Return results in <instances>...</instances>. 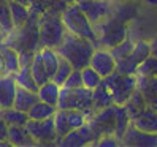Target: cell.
I'll list each match as a JSON object with an SVG mask.
<instances>
[{
  "label": "cell",
  "instance_id": "9c48e42d",
  "mask_svg": "<svg viewBox=\"0 0 157 147\" xmlns=\"http://www.w3.org/2000/svg\"><path fill=\"white\" fill-rule=\"evenodd\" d=\"M121 145L127 147H157V133H147L140 128L128 125L125 134L121 139Z\"/></svg>",
  "mask_w": 157,
  "mask_h": 147
},
{
  "label": "cell",
  "instance_id": "f6af8a7d",
  "mask_svg": "<svg viewBox=\"0 0 157 147\" xmlns=\"http://www.w3.org/2000/svg\"><path fill=\"white\" fill-rule=\"evenodd\" d=\"M63 2H65L67 5H70V3H75V2H76V0H63Z\"/></svg>",
  "mask_w": 157,
  "mask_h": 147
},
{
  "label": "cell",
  "instance_id": "f546056e",
  "mask_svg": "<svg viewBox=\"0 0 157 147\" xmlns=\"http://www.w3.org/2000/svg\"><path fill=\"white\" fill-rule=\"evenodd\" d=\"M133 46H135V40H132L130 36H127L124 41L113 46V48L109 49V52H111V56L114 57V60H119V59H124L127 56H130L132 51H133Z\"/></svg>",
  "mask_w": 157,
  "mask_h": 147
},
{
  "label": "cell",
  "instance_id": "1f68e13d",
  "mask_svg": "<svg viewBox=\"0 0 157 147\" xmlns=\"http://www.w3.org/2000/svg\"><path fill=\"white\" fill-rule=\"evenodd\" d=\"M81 78H82V86H84L86 89H90V90H94L101 82V79H103L94 68L89 67V65L81 70Z\"/></svg>",
  "mask_w": 157,
  "mask_h": 147
},
{
  "label": "cell",
  "instance_id": "5b68a950",
  "mask_svg": "<svg viewBox=\"0 0 157 147\" xmlns=\"http://www.w3.org/2000/svg\"><path fill=\"white\" fill-rule=\"evenodd\" d=\"M103 82L113 97L114 105H124L128 97L136 90V75H121L117 71H113L109 76L103 78Z\"/></svg>",
  "mask_w": 157,
  "mask_h": 147
},
{
  "label": "cell",
  "instance_id": "9a60e30c",
  "mask_svg": "<svg viewBox=\"0 0 157 147\" xmlns=\"http://www.w3.org/2000/svg\"><path fill=\"white\" fill-rule=\"evenodd\" d=\"M16 89H17V84H16L13 75L0 76V109L13 106Z\"/></svg>",
  "mask_w": 157,
  "mask_h": 147
},
{
  "label": "cell",
  "instance_id": "d4e9b609",
  "mask_svg": "<svg viewBox=\"0 0 157 147\" xmlns=\"http://www.w3.org/2000/svg\"><path fill=\"white\" fill-rule=\"evenodd\" d=\"M128 125H130V117H128L125 108L122 105H116V116H114V136L119 141L125 134Z\"/></svg>",
  "mask_w": 157,
  "mask_h": 147
},
{
  "label": "cell",
  "instance_id": "cb8c5ba5",
  "mask_svg": "<svg viewBox=\"0 0 157 147\" xmlns=\"http://www.w3.org/2000/svg\"><path fill=\"white\" fill-rule=\"evenodd\" d=\"M38 52H40V56H41L43 65H44L46 71H48V76L51 79L54 76V73H56L57 67H59V62H60L59 52L54 49V48H40Z\"/></svg>",
  "mask_w": 157,
  "mask_h": 147
},
{
  "label": "cell",
  "instance_id": "ac0fdd59",
  "mask_svg": "<svg viewBox=\"0 0 157 147\" xmlns=\"http://www.w3.org/2000/svg\"><path fill=\"white\" fill-rule=\"evenodd\" d=\"M36 101H38L36 92H32V90L24 89V87H17L16 89V95H14V101H13V108L27 112Z\"/></svg>",
  "mask_w": 157,
  "mask_h": 147
},
{
  "label": "cell",
  "instance_id": "ffe728a7",
  "mask_svg": "<svg viewBox=\"0 0 157 147\" xmlns=\"http://www.w3.org/2000/svg\"><path fill=\"white\" fill-rule=\"evenodd\" d=\"M59 94H60V86L56 84L52 79H49L48 82L38 86V90H36V95H38L40 101H44V103L52 105V106H57Z\"/></svg>",
  "mask_w": 157,
  "mask_h": 147
},
{
  "label": "cell",
  "instance_id": "277c9868",
  "mask_svg": "<svg viewBox=\"0 0 157 147\" xmlns=\"http://www.w3.org/2000/svg\"><path fill=\"white\" fill-rule=\"evenodd\" d=\"M57 109H78L82 111L86 119H90L94 116V108H92V90L86 89L84 86L70 89L62 86L59 94Z\"/></svg>",
  "mask_w": 157,
  "mask_h": 147
},
{
  "label": "cell",
  "instance_id": "ee69618b",
  "mask_svg": "<svg viewBox=\"0 0 157 147\" xmlns=\"http://www.w3.org/2000/svg\"><path fill=\"white\" fill-rule=\"evenodd\" d=\"M5 38H6V32H3L2 29H0V46L5 44Z\"/></svg>",
  "mask_w": 157,
  "mask_h": 147
},
{
  "label": "cell",
  "instance_id": "7402d4cb",
  "mask_svg": "<svg viewBox=\"0 0 157 147\" xmlns=\"http://www.w3.org/2000/svg\"><path fill=\"white\" fill-rule=\"evenodd\" d=\"M8 6H10V11H11V21H13L14 29L16 27H22L29 21V16H30L29 5L14 2V0H8Z\"/></svg>",
  "mask_w": 157,
  "mask_h": 147
},
{
  "label": "cell",
  "instance_id": "b9f144b4",
  "mask_svg": "<svg viewBox=\"0 0 157 147\" xmlns=\"http://www.w3.org/2000/svg\"><path fill=\"white\" fill-rule=\"evenodd\" d=\"M149 46H151V56L157 57V36L149 41Z\"/></svg>",
  "mask_w": 157,
  "mask_h": 147
},
{
  "label": "cell",
  "instance_id": "4316f807",
  "mask_svg": "<svg viewBox=\"0 0 157 147\" xmlns=\"http://www.w3.org/2000/svg\"><path fill=\"white\" fill-rule=\"evenodd\" d=\"M0 52L3 56L5 60V67H6V75H14V73L21 68V62H19V52L13 48L2 44L0 46Z\"/></svg>",
  "mask_w": 157,
  "mask_h": 147
},
{
  "label": "cell",
  "instance_id": "8d00e7d4",
  "mask_svg": "<svg viewBox=\"0 0 157 147\" xmlns=\"http://www.w3.org/2000/svg\"><path fill=\"white\" fill-rule=\"evenodd\" d=\"M136 75H144V76H155L157 78V57L149 56L144 62L138 65Z\"/></svg>",
  "mask_w": 157,
  "mask_h": 147
},
{
  "label": "cell",
  "instance_id": "7c38bea8",
  "mask_svg": "<svg viewBox=\"0 0 157 147\" xmlns=\"http://www.w3.org/2000/svg\"><path fill=\"white\" fill-rule=\"evenodd\" d=\"M127 36H128L127 24H119V25L114 27V29L98 35L95 46H97V48H103V49H111L113 46H116L121 41H124Z\"/></svg>",
  "mask_w": 157,
  "mask_h": 147
},
{
  "label": "cell",
  "instance_id": "e0dca14e",
  "mask_svg": "<svg viewBox=\"0 0 157 147\" xmlns=\"http://www.w3.org/2000/svg\"><path fill=\"white\" fill-rule=\"evenodd\" d=\"M6 139L10 141L11 145H21V147H33V145H38L36 141L29 134V131L25 130V127H8V134H6Z\"/></svg>",
  "mask_w": 157,
  "mask_h": 147
},
{
  "label": "cell",
  "instance_id": "ab89813d",
  "mask_svg": "<svg viewBox=\"0 0 157 147\" xmlns=\"http://www.w3.org/2000/svg\"><path fill=\"white\" fill-rule=\"evenodd\" d=\"M35 57V52L32 51H19V62L21 67H30V63Z\"/></svg>",
  "mask_w": 157,
  "mask_h": 147
},
{
  "label": "cell",
  "instance_id": "2e32d148",
  "mask_svg": "<svg viewBox=\"0 0 157 147\" xmlns=\"http://www.w3.org/2000/svg\"><path fill=\"white\" fill-rule=\"evenodd\" d=\"M130 123L136 128H140V130H143V131L157 133V111L152 109L151 106H147L136 119H133Z\"/></svg>",
  "mask_w": 157,
  "mask_h": 147
},
{
  "label": "cell",
  "instance_id": "d6a6232c",
  "mask_svg": "<svg viewBox=\"0 0 157 147\" xmlns=\"http://www.w3.org/2000/svg\"><path fill=\"white\" fill-rule=\"evenodd\" d=\"M52 119H54V128H56L57 138H62L68 131H71L70 125H68V120H67V111L65 109H57L56 114L52 116Z\"/></svg>",
  "mask_w": 157,
  "mask_h": 147
},
{
  "label": "cell",
  "instance_id": "484cf974",
  "mask_svg": "<svg viewBox=\"0 0 157 147\" xmlns=\"http://www.w3.org/2000/svg\"><path fill=\"white\" fill-rule=\"evenodd\" d=\"M57 111V106H52V105H48L44 101H36L29 111H27V116L29 119H33V120H43V119H49L56 114Z\"/></svg>",
  "mask_w": 157,
  "mask_h": 147
},
{
  "label": "cell",
  "instance_id": "7a4b0ae2",
  "mask_svg": "<svg viewBox=\"0 0 157 147\" xmlns=\"http://www.w3.org/2000/svg\"><path fill=\"white\" fill-rule=\"evenodd\" d=\"M40 48H54L62 43L67 29L62 21V11L56 8H48L38 17Z\"/></svg>",
  "mask_w": 157,
  "mask_h": 147
},
{
  "label": "cell",
  "instance_id": "ba28073f",
  "mask_svg": "<svg viewBox=\"0 0 157 147\" xmlns=\"http://www.w3.org/2000/svg\"><path fill=\"white\" fill-rule=\"evenodd\" d=\"M75 3L87 16L92 25H95L100 19H103L111 13L113 0H76Z\"/></svg>",
  "mask_w": 157,
  "mask_h": 147
},
{
  "label": "cell",
  "instance_id": "6da1fadb",
  "mask_svg": "<svg viewBox=\"0 0 157 147\" xmlns=\"http://www.w3.org/2000/svg\"><path fill=\"white\" fill-rule=\"evenodd\" d=\"M95 49H97L95 44L90 40L71 35L68 32L63 36L62 43L56 48L59 56L63 57L65 60H68L75 70H82L84 67H87Z\"/></svg>",
  "mask_w": 157,
  "mask_h": 147
},
{
  "label": "cell",
  "instance_id": "74e56055",
  "mask_svg": "<svg viewBox=\"0 0 157 147\" xmlns=\"http://www.w3.org/2000/svg\"><path fill=\"white\" fill-rule=\"evenodd\" d=\"M90 145H95V147H117V145H121V141H119L114 134H106V136H101L100 139L94 141Z\"/></svg>",
  "mask_w": 157,
  "mask_h": 147
},
{
  "label": "cell",
  "instance_id": "3957f363",
  "mask_svg": "<svg viewBox=\"0 0 157 147\" xmlns=\"http://www.w3.org/2000/svg\"><path fill=\"white\" fill-rule=\"evenodd\" d=\"M62 21L68 33L90 40L94 44L97 43V33H95L94 25H92V22L87 19V16L81 11V8L76 3H70L65 6V10L62 11Z\"/></svg>",
  "mask_w": 157,
  "mask_h": 147
},
{
  "label": "cell",
  "instance_id": "7bdbcfd3",
  "mask_svg": "<svg viewBox=\"0 0 157 147\" xmlns=\"http://www.w3.org/2000/svg\"><path fill=\"white\" fill-rule=\"evenodd\" d=\"M2 75H6V67H5V60H3V56L0 52V76Z\"/></svg>",
  "mask_w": 157,
  "mask_h": 147
},
{
  "label": "cell",
  "instance_id": "f35d334b",
  "mask_svg": "<svg viewBox=\"0 0 157 147\" xmlns=\"http://www.w3.org/2000/svg\"><path fill=\"white\" fill-rule=\"evenodd\" d=\"M65 87H70V89H76V87H81L82 86V78H81V70H75L68 75L67 81L63 82Z\"/></svg>",
  "mask_w": 157,
  "mask_h": 147
},
{
  "label": "cell",
  "instance_id": "4fadbf2b",
  "mask_svg": "<svg viewBox=\"0 0 157 147\" xmlns=\"http://www.w3.org/2000/svg\"><path fill=\"white\" fill-rule=\"evenodd\" d=\"M136 90H140L146 98L147 106L157 111V78L136 75Z\"/></svg>",
  "mask_w": 157,
  "mask_h": 147
},
{
  "label": "cell",
  "instance_id": "44dd1931",
  "mask_svg": "<svg viewBox=\"0 0 157 147\" xmlns=\"http://www.w3.org/2000/svg\"><path fill=\"white\" fill-rule=\"evenodd\" d=\"M111 105H113V97L109 94L103 79H101L100 84L92 90V108H94V111H100V109L108 108Z\"/></svg>",
  "mask_w": 157,
  "mask_h": 147
},
{
  "label": "cell",
  "instance_id": "603a6c76",
  "mask_svg": "<svg viewBox=\"0 0 157 147\" xmlns=\"http://www.w3.org/2000/svg\"><path fill=\"white\" fill-rule=\"evenodd\" d=\"M0 117L6 122L8 127H13V125H16V127H25V123L29 122V116H27V112L19 111V109H16L13 106L0 109Z\"/></svg>",
  "mask_w": 157,
  "mask_h": 147
},
{
  "label": "cell",
  "instance_id": "e575fe53",
  "mask_svg": "<svg viewBox=\"0 0 157 147\" xmlns=\"http://www.w3.org/2000/svg\"><path fill=\"white\" fill-rule=\"evenodd\" d=\"M149 56H151L149 41L136 40V41H135V46H133V51H132V57H133L138 63H141V62H144Z\"/></svg>",
  "mask_w": 157,
  "mask_h": 147
},
{
  "label": "cell",
  "instance_id": "4dcf8cb0",
  "mask_svg": "<svg viewBox=\"0 0 157 147\" xmlns=\"http://www.w3.org/2000/svg\"><path fill=\"white\" fill-rule=\"evenodd\" d=\"M138 65H140V63H138L132 57V54H130V56H127L124 59L116 60V70L114 71L121 73V75H132V76H135L136 71H138Z\"/></svg>",
  "mask_w": 157,
  "mask_h": 147
},
{
  "label": "cell",
  "instance_id": "5bb4252c",
  "mask_svg": "<svg viewBox=\"0 0 157 147\" xmlns=\"http://www.w3.org/2000/svg\"><path fill=\"white\" fill-rule=\"evenodd\" d=\"M138 14V6L136 3L132 2H122V0H113V6H111V13L108 16L114 17L117 22L127 24L128 21H132L133 17Z\"/></svg>",
  "mask_w": 157,
  "mask_h": 147
},
{
  "label": "cell",
  "instance_id": "8992f818",
  "mask_svg": "<svg viewBox=\"0 0 157 147\" xmlns=\"http://www.w3.org/2000/svg\"><path fill=\"white\" fill-rule=\"evenodd\" d=\"M114 116H116V105L103 108L100 111H95L94 116L87 119V127L94 134V141L100 139L101 136L114 134Z\"/></svg>",
  "mask_w": 157,
  "mask_h": 147
},
{
  "label": "cell",
  "instance_id": "d6986e66",
  "mask_svg": "<svg viewBox=\"0 0 157 147\" xmlns=\"http://www.w3.org/2000/svg\"><path fill=\"white\" fill-rule=\"evenodd\" d=\"M122 106L125 108L128 117H130V122H132L133 119H136L147 108V101H146V98L143 97V94L140 90H135Z\"/></svg>",
  "mask_w": 157,
  "mask_h": 147
},
{
  "label": "cell",
  "instance_id": "52a82bcc",
  "mask_svg": "<svg viewBox=\"0 0 157 147\" xmlns=\"http://www.w3.org/2000/svg\"><path fill=\"white\" fill-rule=\"evenodd\" d=\"M25 130L29 131V134L36 141L38 145L54 144L56 139H57L52 117L43 119V120H33V119H29V122L25 123Z\"/></svg>",
  "mask_w": 157,
  "mask_h": 147
},
{
  "label": "cell",
  "instance_id": "d590c367",
  "mask_svg": "<svg viewBox=\"0 0 157 147\" xmlns=\"http://www.w3.org/2000/svg\"><path fill=\"white\" fill-rule=\"evenodd\" d=\"M65 111H67V120L70 125V130H76V128L86 125L87 119L82 111H78V109H65Z\"/></svg>",
  "mask_w": 157,
  "mask_h": 147
},
{
  "label": "cell",
  "instance_id": "836d02e7",
  "mask_svg": "<svg viewBox=\"0 0 157 147\" xmlns=\"http://www.w3.org/2000/svg\"><path fill=\"white\" fill-rule=\"evenodd\" d=\"M73 71V67H71V63L68 60H65L63 57H60V62H59V67L56 70V73H54V76L51 78L56 84H59L60 87L63 86V82L67 81L68 75Z\"/></svg>",
  "mask_w": 157,
  "mask_h": 147
},
{
  "label": "cell",
  "instance_id": "f1b7e54d",
  "mask_svg": "<svg viewBox=\"0 0 157 147\" xmlns=\"http://www.w3.org/2000/svg\"><path fill=\"white\" fill-rule=\"evenodd\" d=\"M30 71H32V76H33L35 82L38 86H41V84H44V82L49 81L48 71H46V68L43 65V60H41V56H40L38 51L35 52V57H33V60L30 63Z\"/></svg>",
  "mask_w": 157,
  "mask_h": 147
},
{
  "label": "cell",
  "instance_id": "8fae6325",
  "mask_svg": "<svg viewBox=\"0 0 157 147\" xmlns=\"http://www.w3.org/2000/svg\"><path fill=\"white\" fill-rule=\"evenodd\" d=\"M89 67L94 68L101 78H106L116 70V60L111 56L109 49L97 48L94 51V54H92V57H90Z\"/></svg>",
  "mask_w": 157,
  "mask_h": 147
},
{
  "label": "cell",
  "instance_id": "60d3db41",
  "mask_svg": "<svg viewBox=\"0 0 157 147\" xmlns=\"http://www.w3.org/2000/svg\"><path fill=\"white\" fill-rule=\"evenodd\" d=\"M6 134H8V125L3 119L0 117V141L6 139Z\"/></svg>",
  "mask_w": 157,
  "mask_h": 147
},
{
  "label": "cell",
  "instance_id": "83f0119b",
  "mask_svg": "<svg viewBox=\"0 0 157 147\" xmlns=\"http://www.w3.org/2000/svg\"><path fill=\"white\" fill-rule=\"evenodd\" d=\"M13 76H14V81H16L17 87L29 89V90H32V92L38 90V84L35 82V79H33V76H32L30 67H21Z\"/></svg>",
  "mask_w": 157,
  "mask_h": 147
},
{
  "label": "cell",
  "instance_id": "30bf717a",
  "mask_svg": "<svg viewBox=\"0 0 157 147\" xmlns=\"http://www.w3.org/2000/svg\"><path fill=\"white\" fill-rule=\"evenodd\" d=\"M94 142V134H92L90 128L87 123L81 128L68 131L65 136L57 138L54 145H60V147H82V145H89Z\"/></svg>",
  "mask_w": 157,
  "mask_h": 147
}]
</instances>
